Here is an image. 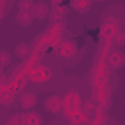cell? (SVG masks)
<instances>
[{
  "label": "cell",
  "mask_w": 125,
  "mask_h": 125,
  "mask_svg": "<svg viewBox=\"0 0 125 125\" xmlns=\"http://www.w3.org/2000/svg\"><path fill=\"white\" fill-rule=\"evenodd\" d=\"M45 105H49L51 111H61V109H59V98H57V96H55V98H49V100L45 102Z\"/></svg>",
  "instance_id": "2"
},
{
  "label": "cell",
  "mask_w": 125,
  "mask_h": 125,
  "mask_svg": "<svg viewBox=\"0 0 125 125\" xmlns=\"http://www.w3.org/2000/svg\"><path fill=\"white\" fill-rule=\"evenodd\" d=\"M33 105H35V96H33V94H25V96H23V107L29 109V107H33Z\"/></svg>",
  "instance_id": "1"
}]
</instances>
